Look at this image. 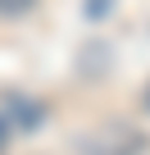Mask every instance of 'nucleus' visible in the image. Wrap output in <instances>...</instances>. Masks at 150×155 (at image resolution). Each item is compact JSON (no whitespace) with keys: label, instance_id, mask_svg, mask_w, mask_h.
<instances>
[{"label":"nucleus","instance_id":"2","mask_svg":"<svg viewBox=\"0 0 150 155\" xmlns=\"http://www.w3.org/2000/svg\"><path fill=\"white\" fill-rule=\"evenodd\" d=\"M0 146H5V123H0Z\"/></svg>","mask_w":150,"mask_h":155},{"label":"nucleus","instance_id":"1","mask_svg":"<svg viewBox=\"0 0 150 155\" xmlns=\"http://www.w3.org/2000/svg\"><path fill=\"white\" fill-rule=\"evenodd\" d=\"M32 0H0V14H27Z\"/></svg>","mask_w":150,"mask_h":155}]
</instances>
